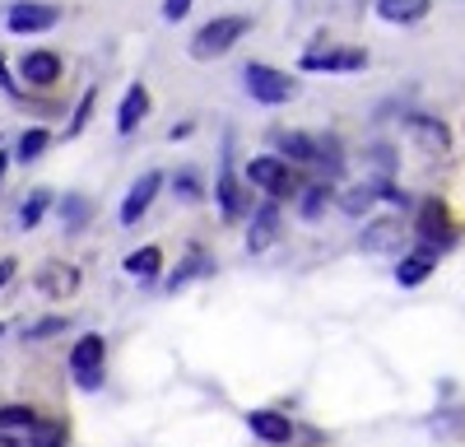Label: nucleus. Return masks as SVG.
<instances>
[{
	"label": "nucleus",
	"instance_id": "nucleus-1",
	"mask_svg": "<svg viewBox=\"0 0 465 447\" xmlns=\"http://www.w3.org/2000/svg\"><path fill=\"white\" fill-rule=\"evenodd\" d=\"M252 28V19L247 15H223V19H210L196 37H191V56L196 61H214V56H223L238 37Z\"/></svg>",
	"mask_w": 465,
	"mask_h": 447
},
{
	"label": "nucleus",
	"instance_id": "nucleus-2",
	"mask_svg": "<svg viewBox=\"0 0 465 447\" xmlns=\"http://www.w3.org/2000/svg\"><path fill=\"white\" fill-rule=\"evenodd\" d=\"M247 177H252V186H261L270 201H284V196H298V192H302L298 173H293L284 159H275V154L252 159V164H247Z\"/></svg>",
	"mask_w": 465,
	"mask_h": 447
},
{
	"label": "nucleus",
	"instance_id": "nucleus-3",
	"mask_svg": "<svg viewBox=\"0 0 465 447\" xmlns=\"http://www.w3.org/2000/svg\"><path fill=\"white\" fill-rule=\"evenodd\" d=\"M242 84H247V94H252L256 103H265V107H280V103L293 98V80H289V74L275 70V65H261V61H252V65L242 70Z\"/></svg>",
	"mask_w": 465,
	"mask_h": 447
},
{
	"label": "nucleus",
	"instance_id": "nucleus-4",
	"mask_svg": "<svg viewBox=\"0 0 465 447\" xmlns=\"http://www.w3.org/2000/svg\"><path fill=\"white\" fill-rule=\"evenodd\" d=\"M103 359H107V341H103L98 331H89V335H80V341H74L70 368H74V378H80L84 392H98V387H103Z\"/></svg>",
	"mask_w": 465,
	"mask_h": 447
},
{
	"label": "nucleus",
	"instance_id": "nucleus-5",
	"mask_svg": "<svg viewBox=\"0 0 465 447\" xmlns=\"http://www.w3.org/2000/svg\"><path fill=\"white\" fill-rule=\"evenodd\" d=\"M377 201L405 205V196H401V186H396V182H386V177H368V182L349 186V192L340 196V210H344V214H372V205H377Z\"/></svg>",
	"mask_w": 465,
	"mask_h": 447
},
{
	"label": "nucleus",
	"instance_id": "nucleus-6",
	"mask_svg": "<svg viewBox=\"0 0 465 447\" xmlns=\"http://www.w3.org/2000/svg\"><path fill=\"white\" fill-rule=\"evenodd\" d=\"M368 52L359 47H317V52H302V70H326V74H349V70H363Z\"/></svg>",
	"mask_w": 465,
	"mask_h": 447
},
{
	"label": "nucleus",
	"instance_id": "nucleus-7",
	"mask_svg": "<svg viewBox=\"0 0 465 447\" xmlns=\"http://www.w3.org/2000/svg\"><path fill=\"white\" fill-rule=\"evenodd\" d=\"M405 135L423 149V154H447V149H451V131H447V122L423 117V112H410V117H405Z\"/></svg>",
	"mask_w": 465,
	"mask_h": 447
},
{
	"label": "nucleus",
	"instance_id": "nucleus-8",
	"mask_svg": "<svg viewBox=\"0 0 465 447\" xmlns=\"http://www.w3.org/2000/svg\"><path fill=\"white\" fill-rule=\"evenodd\" d=\"M56 24H61V10L56 5H37V0H19V5H10V15H5L10 33H47Z\"/></svg>",
	"mask_w": 465,
	"mask_h": 447
},
{
	"label": "nucleus",
	"instance_id": "nucleus-9",
	"mask_svg": "<svg viewBox=\"0 0 465 447\" xmlns=\"http://www.w3.org/2000/svg\"><path fill=\"white\" fill-rule=\"evenodd\" d=\"M414 229H419V247H433V252H442L447 243H451V219H447V205L442 201H423L419 205V224H414Z\"/></svg>",
	"mask_w": 465,
	"mask_h": 447
},
{
	"label": "nucleus",
	"instance_id": "nucleus-10",
	"mask_svg": "<svg viewBox=\"0 0 465 447\" xmlns=\"http://www.w3.org/2000/svg\"><path fill=\"white\" fill-rule=\"evenodd\" d=\"M33 284L47 298H70V293H80V266H74V261H47V266L33 275Z\"/></svg>",
	"mask_w": 465,
	"mask_h": 447
},
{
	"label": "nucleus",
	"instance_id": "nucleus-11",
	"mask_svg": "<svg viewBox=\"0 0 465 447\" xmlns=\"http://www.w3.org/2000/svg\"><path fill=\"white\" fill-rule=\"evenodd\" d=\"M159 186H163V173H144L131 192H126V201H122V229H135V224L144 219V210L153 205V196H159Z\"/></svg>",
	"mask_w": 465,
	"mask_h": 447
},
{
	"label": "nucleus",
	"instance_id": "nucleus-12",
	"mask_svg": "<svg viewBox=\"0 0 465 447\" xmlns=\"http://www.w3.org/2000/svg\"><path fill=\"white\" fill-rule=\"evenodd\" d=\"M280 201H265L252 210V229H247V252H270V243L280 238Z\"/></svg>",
	"mask_w": 465,
	"mask_h": 447
},
{
	"label": "nucleus",
	"instance_id": "nucleus-13",
	"mask_svg": "<svg viewBox=\"0 0 465 447\" xmlns=\"http://www.w3.org/2000/svg\"><path fill=\"white\" fill-rule=\"evenodd\" d=\"M401 243H405V229H401V219H391V214L363 224V238H359L363 252H401Z\"/></svg>",
	"mask_w": 465,
	"mask_h": 447
},
{
	"label": "nucleus",
	"instance_id": "nucleus-14",
	"mask_svg": "<svg viewBox=\"0 0 465 447\" xmlns=\"http://www.w3.org/2000/svg\"><path fill=\"white\" fill-rule=\"evenodd\" d=\"M247 429H252L256 438H265L270 447H284V442L293 438V424H289V415H280V410H252Z\"/></svg>",
	"mask_w": 465,
	"mask_h": 447
},
{
	"label": "nucleus",
	"instance_id": "nucleus-15",
	"mask_svg": "<svg viewBox=\"0 0 465 447\" xmlns=\"http://www.w3.org/2000/svg\"><path fill=\"white\" fill-rule=\"evenodd\" d=\"M19 74H24L33 89H47V84L61 80V56H56V52H28V56L19 61Z\"/></svg>",
	"mask_w": 465,
	"mask_h": 447
},
{
	"label": "nucleus",
	"instance_id": "nucleus-16",
	"mask_svg": "<svg viewBox=\"0 0 465 447\" xmlns=\"http://www.w3.org/2000/svg\"><path fill=\"white\" fill-rule=\"evenodd\" d=\"M438 256H442V252H433V247H419V252L401 256V266H396L401 289H414V284L429 280V275H433V266H438Z\"/></svg>",
	"mask_w": 465,
	"mask_h": 447
},
{
	"label": "nucleus",
	"instance_id": "nucleus-17",
	"mask_svg": "<svg viewBox=\"0 0 465 447\" xmlns=\"http://www.w3.org/2000/svg\"><path fill=\"white\" fill-rule=\"evenodd\" d=\"M275 149H280L289 164H317L322 159V140L302 135V131H280L275 135Z\"/></svg>",
	"mask_w": 465,
	"mask_h": 447
},
{
	"label": "nucleus",
	"instance_id": "nucleus-18",
	"mask_svg": "<svg viewBox=\"0 0 465 447\" xmlns=\"http://www.w3.org/2000/svg\"><path fill=\"white\" fill-rule=\"evenodd\" d=\"M144 117H149V89H144V84H131L126 98H122V107H116V131L131 135Z\"/></svg>",
	"mask_w": 465,
	"mask_h": 447
},
{
	"label": "nucleus",
	"instance_id": "nucleus-19",
	"mask_svg": "<svg viewBox=\"0 0 465 447\" xmlns=\"http://www.w3.org/2000/svg\"><path fill=\"white\" fill-rule=\"evenodd\" d=\"M433 10V0H377V15L386 24H419Z\"/></svg>",
	"mask_w": 465,
	"mask_h": 447
},
{
	"label": "nucleus",
	"instance_id": "nucleus-20",
	"mask_svg": "<svg viewBox=\"0 0 465 447\" xmlns=\"http://www.w3.org/2000/svg\"><path fill=\"white\" fill-rule=\"evenodd\" d=\"M214 196H219V210H223V219H242V214H247V196H242V182L232 177V173H223V177H219Z\"/></svg>",
	"mask_w": 465,
	"mask_h": 447
},
{
	"label": "nucleus",
	"instance_id": "nucleus-21",
	"mask_svg": "<svg viewBox=\"0 0 465 447\" xmlns=\"http://www.w3.org/2000/svg\"><path fill=\"white\" fill-rule=\"evenodd\" d=\"M196 275H214V261H210L201 247H191V252H186V261L168 275V289H182L186 280H196Z\"/></svg>",
	"mask_w": 465,
	"mask_h": 447
},
{
	"label": "nucleus",
	"instance_id": "nucleus-22",
	"mask_svg": "<svg viewBox=\"0 0 465 447\" xmlns=\"http://www.w3.org/2000/svg\"><path fill=\"white\" fill-rule=\"evenodd\" d=\"M89 214H94V205H89V196H80V192H70V196L61 201L65 233H80V229H89Z\"/></svg>",
	"mask_w": 465,
	"mask_h": 447
},
{
	"label": "nucleus",
	"instance_id": "nucleus-23",
	"mask_svg": "<svg viewBox=\"0 0 465 447\" xmlns=\"http://www.w3.org/2000/svg\"><path fill=\"white\" fill-rule=\"evenodd\" d=\"M122 266H126V275L153 280V275H159V266H163V252H159V247H140V252H131V256L122 261Z\"/></svg>",
	"mask_w": 465,
	"mask_h": 447
},
{
	"label": "nucleus",
	"instance_id": "nucleus-24",
	"mask_svg": "<svg viewBox=\"0 0 465 447\" xmlns=\"http://www.w3.org/2000/svg\"><path fill=\"white\" fill-rule=\"evenodd\" d=\"M47 210H52V192H33V196H24V205H19V229H37Z\"/></svg>",
	"mask_w": 465,
	"mask_h": 447
},
{
	"label": "nucleus",
	"instance_id": "nucleus-25",
	"mask_svg": "<svg viewBox=\"0 0 465 447\" xmlns=\"http://www.w3.org/2000/svg\"><path fill=\"white\" fill-rule=\"evenodd\" d=\"M52 144V135L43 131V126H33V131H24L19 135V149H15V159L19 164H33V159H43V149Z\"/></svg>",
	"mask_w": 465,
	"mask_h": 447
},
{
	"label": "nucleus",
	"instance_id": "nucleus-26",
	"mask_svg": "<svg viewBox=\"0 0 465 447\" xmlns=\"http://www.w3.org/2000/svg\"><path fill=\"white\" fill-rule=\"evenodd\" d=\"M10 429H37V415L28 405H0V433Z\"/></svg>",
	"mask_w": 465,
	"mask_h": 447
},
{
	"label": "nucleus",
	"instance_id": "nucleus-27",
	"mask_svg": "<svg viewBox=\"0 0 465 447\" xmlns=\"http://www.w3.org/2000/svg\"><path fill=\"white\" fill-rule=\"evenodd\" d=\"M326 201H331V182H317V186H307V192H302V219H322Z\"/></svg>",
	"mask_w": 465,
	"mask_h": 447
},
{
	"label": "nucleus",
	"instance_id": "nucleus-28",
	"mask_svg": "<svg viewBox=\"0 0 465 447\" xmlns=\"http://www.w3.org/2000/svg\"><path fill=\"white\" fill-rule=\"evenodd\" d=\"M94 103H98V89H89V94L80 98V107H74V117H70V126H65V135H80V131L89 126V117H94Z\"/></svg>",
	"mask_w": 465,
	"mask_h": 447
},
{
	"label": "nucleus",
	"instance_id": "nucleus-29",
	"mask_svg": "<svg viewBox=\"0 0 465 447\" xmlns=\"http://www.w3.org/2000/svg\"><path fill=\"white\" fill-rule=\"evenodd\" d=\"M65 331V317H43L37 326H24V341H47V335H61Z\"/></svg>",
	"mask_w": 465,
	"mask_h": 447
},
{
	"label": "nucleus",
	"instance_id": "nucleus-30",
	"mask_svg": "<svg viewBox=\"0 0 465 447\" xmlns=\"http://www.w3.org/2000/svg\"><path fill=\"white\" fill-rule=\"evenodd\" d=\"M33 447H65V424H37Z\"/></svg>",
	"mask_w": 465,
	"mask_h": 447
},
{
	"label": "nucleus",
	"instance_id": "nucleus-31",
	"mask_svg": "<svg viewBox=\"0 0 465 447\" xmlns=\"http://www.w3.org/2000/svg\"><path fill=\"white\" fill-rule=\"evenodd\" d=\"M173 186H177V196H182V201H201V196H205V186H201L196 173H177Z\"/></svg>",
	"mask_w": 465,
	"mask_h": 447
},
{
	"label": "nucleus",
	"instance_id": "nucleus-32",
	"mask_svg": "<svg viewBox=\"0 0 465 447\" xmlns=\"http://www.w3.org/2000/svg\"><path fill=\"white\" fill-rule=\"evenodd\" d=\"M186 10H191V0H163V19H168V24L186 19Z\"/></svg>",
	"mask_w": 465,
	"mask_h": 447
},
{
	"label": "nucleus",
	"instance_id": "nucleus-33",
	"mask_svg": "<svg viewBox=\"0 0 465 447\" xmlns=\"http://www.w3.org/2000/svg\"><path fill=\"white\" fill-rule=\"evenodd\" d=\"M10 280H15V261H10V256H5V261H0V289H5V284H10Z\"/></svg>",
	"mask_w": 465,
	"mask_h": 447
},
{
	"label": "nucleus",
	"instance_id": "nucleus-34",
	"mask_svg": "<svg viewBox=\"0 0 465 447\" xmlns=\"http://www.w3.org/2000/svg\"><path fill=\"white\" fill-rule=\"evenodd\" d=\"M5 168H10V154H5V149H0V177H5Z\"/></svg>",
	"mask_w": 465,
	"mask_h": 447
},
{
	"label": "nucleus",
	"instance_id": "nucleus-35",
	"mask_svg": "<svg viewBox=\"0 0 465 447\" xmlns=\"http://www.w3.org/2000/svg\"><path fill=\"white\" fill-rule=\"evenodd\" d=\"M0 331H5V326H0Z\"/></svg>",
	"mask_w": 465,
	"mask_h": 447
}]
</instances>
